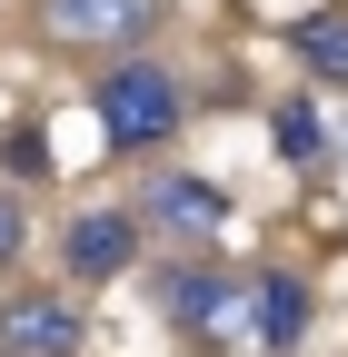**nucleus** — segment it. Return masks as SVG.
Returning a JSON list of instances; mask_svg holds the SVG:
<instances>
[{
    "label": "nucleus",
    "mask_w": 348,
    "mask_h": 357,
    "mask_svg": "<svg viewBox=\"0 0 348 357\" xmlns=\"http://www.w3.org/2000/svg\"><path fill=\"white\" fill-rule=\"evenodd\" d=\"M100 139L110 149H159V139H180V119H189V89H180V70H159V60H119V70H100Z\"/></svg>",
    "instance_id": "1"
},
{
    "label": "nucleus",
    "mask_w": 348,
    "mask_h": 357,
    "mask_svg": "<svg viewBox=\"0 0 348 357\" xmlns=\"http://www.w3.org/2000/svg\"><path fill=\"white\" fill-rule=\"evenodd\" d=\"M159 318L180 337H199V347H249V278H229L209 258L159 268Z\"/></svg>",
    "instance_id": "2"
},
{
    "label": "nucleus",
    "mask_w": 348,
    "mask_h": 357,
    "mask_svg": "<svg viewBox=\"0 0 348 357\" xmlns=\"http://www.w3.org/2000/svg\"><path fill=\"white\" fill-rule=\"evenodd\" d=\"M80 337H90L80 298H60V288H10L0 298V347L10 357H80Z\"/></svg>",
    "instance_id": "3"
},
{
    "label": "nucleus",
    "mask_w": 348,
    "mask_h": 357,
    "mask_svg": "<svg viewBox=\"0 0 348 357\" xmlns=\"http://www.w3.org/2000/svg\"><path fill=\"white\" fill-rule=\"evenodd\" d=\"M40 30L60 50H129L159 30V0H40Z\"/></svg>",
    "instance_id": "4"
},
{
    "label": "nucleus",
    "mask_w": 348,
    "mask_h": 357,
    "mask_svg": "<svg viewBox=\"0 0 348 357\" xmlns=\"http://www.w3.org/2000/svg\"><path fill=\"white\" fill-rule=\"evenodd\" d=\"M60 258H70L80 288H110V278L140 268V218H129V208H80L60 229Z\"/></svg>",
    "instance_id": "5"
},
{
    "label": "nucleus",
    "mask_w": 348,
    "mask_h": 357,
    "mask_svg": "<svg viewBox=\"0 0 348 357\" xmlns=\"http://www.w3.org/2000/svg\"><path fill=\"white\" fill-rule=\"evenodd\" d=\"M309 337V288L289 268H259L249 278V347H298Z\"/></svg>",
    "instance_id": "6"
},
{
    "label": "nucleus",
    "mask_w": 348,
    "mask_h": 357,
    "mask_svg": "<svg viewBox=\"0 0 348 357\" xmlns=\"http://www.w3.org/2000/svg\"><path fill=\"white\" fill-rule=\"evenodd\" d=\"M289 50L309 79H338L348 89V10H309V20H289Z\"/></svg>",
    "instance_id": "7"
},
{
    "label": "nucleus",
    "mask_w": 348,
    "mask_h": 357,
    "mask_svg": "<svg viewBox=\"0 0 348 357\" xmlns=\"http://www.w3.org/2000/svg\"><path fill=\"white\" fill-rule=\"evenodd\" d=\"M150 218H159V229H219V218H229V199L219 189H209V178H150Z\"/></svg>",
    "instance_id": "8"
},
{
    "label": "nucleus",
    "mask_w": 348,
    "mask_h": 357,
    "mask_svg": "<svg viewBox=\"0 0 348 357\" xmlns=\"http://www.w3.org/2000/svg\"><path fill=\"white\" fill-rule=\"evenodd\" d=\"M0 159H10V178H20V189H30V178H50V129H40V119H20L10 139H0Z\"/></svg>",
    "instance_id": "9"
},
{
    "label": "nucleus",
    "mask_w": 348,
    "mask_h": 357,
    "mask_svg": "<svg viewBox=\"0 0 348 357\" xmlns=\"http://www.w3.org/2000/svg\"><path fill=\"white\" fill-rule=\"evenodd\" d=\"M279 149H289V159H319V149H328V129H319L309 100H289V109H279Z\"/></svg>",
    "instance_id": "10"
},
{
    "label": "nucleus",
    "mask_w": 348,
    "mask_h": 357,
    "mask_svg": "<svg viewBox=\"0 0 348 357\" xmlns=\"http://www.w3.org/2000/svg\"><path fill=\"white\" fill-rule=\"evenodd\" d=\"M20 248H30V208H20V189H0V278L20 268Z\"/></svg>",
    "instance_id": "11"
},
{
    "label": "nucleus",
    "mask_w": 348,
    "mask_h": 357,
    "mask_svg": "<svg viewBox=\"0 0 348 357\" xmlns=\"http://www.w3.org/2000/svg\"><path fill=\"white\" fill-rule=\"evenodd\" d=\"M328 149H338V169H348V129H338V139H328Z\"/></svg>",
    "instance_id": "12"
},
{
    "label": "nucleus",
    "mask_w": 348,
    "mask_h": 357,
    "mask_svg": "<svg viewBox=\"0 0 348 357\" xmlns=\"http://www.w3.org/2000/svg\"><path fill=\"white\" fill-rule=\"evenodd\" d=\"M0 357H10V347H0Z\"/></svg>",
    "instance_id": "13"
}]
</instances>
